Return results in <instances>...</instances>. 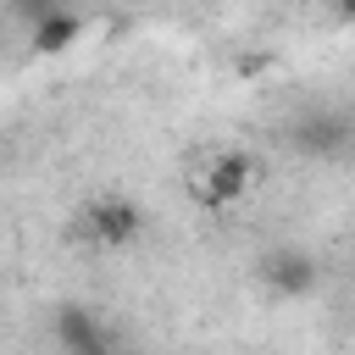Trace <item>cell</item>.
Instances as JSON below:
<instances>
[{"mask_svg":"<svg viewBox=\"0 0 355 355\" xmlns=\"http://www.w3.org/2000/svg\"><path fill=\"white\" fill-rule=\"evenodd\" d=\"M78 33V22H67V17H55V22H39V44L44 50H55V44H67Z\"/></svg>","mask_w":355,"mask_h":355,"instance_id":"5","label":"cell"},{"mask_svg":"<svg viewBox=\"0 0 355 355\" xmlns=\"http://www.w3.org/2000/svg\"><path fill=\"white\" fill-rule=\"evenodd\" d=\"M244 155H222L211 172H205V200H233L239 189H244Z\"/></svg>","mask_w":355,"mask_h":355,"instance_id":"4","label":"cell"},{"mask_svg":"<svg viewBox=\"0 0 355 355\" xmlns=\"http://www.w3.org/2000/svg\"><path fill=\"white\" fill-rule=\"evenodd\" d=\"M344 17H355V0H344Z\"/></svg>","mask_w":355,"mask_h":355,"instance_id":"6","label":"cell"},{"mask_svg":"<svg viewBox=\"0 0 355 355\" xmlns=\"http://www.w3.org/2000/svg\"><path fill=\"white\" fill-rule=\"evenodd\" d=\"M266 277H272L283 294H305V288L316 283V266H311L305 255H272V261H266Z\"/></svg>","mask_w":355,"mask_h":355,"instance_id":"3","label":"cell"},{"mask_svg":"<svg viewBox=\"0 0 355 355\" xmlns=\"http://www.w3.org/2000/svg\"><path fill=\"white\" fill-rule=\"evenodd\" d=\"M55 333H61V344H67L72 355H105V338H100V327L89 322V311H61Z\"/></svg>","mask_w":355,"mask_h":355,"instance_id":"2","label":"cell"},{"mask_svg":"<svg viewBox=\"0 0 355 355\" xmlns=\"http://www.w3.org/2000/svg\"><path fill=\"white\" fill-rule=\"evenodd\" d=\"M133 227H139V211H133V205H122V200L89 205V233H94V239L122 244V239H133Z\"/></svg>","mask_w":355,"mask_h":355,"instance_id":"1","label":"cell"}]
</instances>
